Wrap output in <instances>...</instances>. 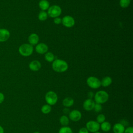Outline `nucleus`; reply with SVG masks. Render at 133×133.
Segmentation results:
<instances>
[{"mask_svg": "<svg viewBox=\"0 0 133 133\" xmlns=\"http://www.w3.org/2000/svg\"><path fill=\"white\" fill-rule=\"evenodd\" d=\"M45 59L48 62H52L55 59L54 55L51 52H47L45 55Z\"/></svg>", "mask_w": 133, "mask_h": 133, "instance_id": "nucleus-23", "label": "nucleus"}, {"mask_svg": "<svg viewBox=\"0 0 133 133\" xmlns=\"http://www.w3.org/2000/svg\"><path fill=\"white\" fill-rule=\"evenodd\" d=\"M52 69L57 72H63L67 70L68 65L66 62L61 59H56L52 64Z\"/></svg>", "mask_w": 133, "mask_h": 133, "instance_id": "nucleus-1", "label": "nucleus"}, {"mask_svg": "<svg viewBox=\"0 0 133 133\" xmlns=\"http://www.w3.org/2000/svg\"><path fill=\"white\" fill-rule=\"evenodd\" d=\"M109 97V94L105 91L100 90L94 95V101L96 103L101 104L106 102L108 100Z\"/></svg>", "mask_w": 133, "mask_h": 133, "instance_id": "nucleus-2", "label": "nucleus"}, {"mask_svg": "<svg viewBox=\"0 0 133 133\" xmlns=\"http://www.w3.org/2000/svg\"><path fill=\"white\" fill-rule=\"evenodd\" d=\"M0 133H4V129L1 126H0Z\"/></svg>", "mask_w": 133, "mask_h": 133, "instance_id": "nucleus-34", "label": "nucleus"}, {"mask_svg": "<svg viewBox=\"0 0 133 133\" xmlns=\"http://www.w3.org/2000/svg\"><path fill=\"white\" fill-rule=\"evenodd\" d=\"M4 98L5 97L4 94L2 92H0V104L3 102V101L4 100Z\"/></svg>", "mask_w": 133, "mask_h": 133, "instance_id": "nucleus-32", "label": "nucleus"}, {"mask_svg": "<svg viewBox=\"0 0 133 133\" xmlns=\"http://www.w3.org/2000/svg\"><path fill=\"white\" fill-rule=\"evenodd\" d=\"M111 124L107 121H104V122L102 123L101 125H100V128L101 130L104 132H108L110 131L111 129Z\"/></svg>", "mask_w": 133, "mask_h": 133, "instance_id": "nucleus-17", "label": "nucleus"}, {"mask_svg": "<svg viewBox=\"0 0 133 133\" xmlns=\"http://www.w3.org/2000/svg\"><path fill=\"white\" fill-rule=\"evenodd\" d=\"M88 99H91L94 98V94L92 91H89L88 92Z\"/></svg>", "mask_w": 133, "mask_h": 133, "instance_id": "nucleus-31", "label": "nucleus"}, {"mask_svg": "<svg viewBox=\"0 0 133 133\" xmlns=\"http://www.w3.org/2000/svg\"><path fill=\"white\" fill-rule=\"evenodd\" d=\"M38 5L39 8L43 11L48 9L49 7V3L47 0H41Z\"/></svg>", "mask_w": 133, "mask_h": 133, "instance_id": "nucleus-19", "label": "nucleus"}, {"mask_svg": "<svg viewBox=\"0 0 133 133\" xmlns=\"http://www.w3.org/2000/svg\"><path fill=\"white\" fill-rule=\"evenodd\" d=\"M33 133H40V132H38V131H35V132H34Z\"/></svg>", "mask_w": 133, "mask_h": 133, "instance_id": "nucleus-35", "label": "nucleus"}, {"mask_svg": "<svg viewBox=\"0 0 133 133\" xmlns=\"http://www.w3.org/2000/svg\"><path fill=\"white\" fill-rule=\"evenodd\" d=\"M102 109V107L101 104L95 103V106L94 107V109L93 110H94V111L96 112L99 113V112L101 111Z\"/></svg>", "mask_w": 133, "mask_h": 133, "instance_id": "nucleus-27", "label": "nucleus"}, {"mask_svg": "<svg viewBox=\"0 0 133 133\" xmlns=\"http://www.w3.org/2000/svg\"><path fill=\"white\" fill-rule=\"evenodd\" d=\"M124 133H133V127H128L126 128Z\"/></svg>", "mask_w": 133, "mask_h": 133, "instance_id": "nucleus-28", "label": "nucleus"}, {"mask_svg": "<svg viewBox=\"0 0 133 133\" xmlns=\"http://www.w3.org/2000/svg\"><path fill=\"white\" fill-rule=\"evenodd\" d=\"M35 50L37 53L43 54L48 51V46L44 43H39L36 46Z\"/></svg>", "mask_w": 133, "mask_h": 133, "instance_id": "nucleus-12", "label": "nucleus"}, {"mask_svg": "<svg viewBox=\"0 0 133 133\" xmlns=\"http://www.w3.org/2000/svg\"><path fill=\"white\" fill-rule=\"evenodd\" d=\"M125 129V126L121 123H116L113 126L114 133H124Z\"/></svg>", "mask_w": 133, "mask_h": 133, "instance_id": "nucleus-14", "label": "nucleus"}, {"mask_svg": "<svg viewBox=\"0 0 133 133\" xmlns=\"http://www.w3.org/2000/svg\"><path fill=\"white\" fill-rule=\"evenodd\" d=\"M88 86L92 89H97L101 86L100 81L95 76L89 77L86 81Z\"/></svg>", "mask_w": 133, "mask_h": 133, "instance_id": "nucleus-5", "label": "nucleus"}, {"mask_svg": "<svg viewBox=\"0 0 133 133\" xmlns=\"http://www.w3.org/2000/svg\"><path fill=\"white\" fill-rule=\"evenodd\" d=\"M105 120V116L103 114H100L97 117V122L99 124H101L102 123L104 122Z\"/></svg>", "mask_w": 133, "mask_h": 133, "instance_id": "nucleus-26", "label": "nucleus"}, {"mask_svg": "<svg viewBox=\"0 0 133 133\" xmlns=\"http://www.w3.org/2000/svg\"><path fill=\"white\" fill-rule=\"evenodd\" d=\"M74 101L72 98L66 97L62 101V104L65 108H69L72 106L74 104Z\"/></svg>", "mask_w": 133, "mask_h": 133, "instance_id": "nucleus-16", "label": "nucleus"}, {"mask_svg": "<svg viewBox=\"0 0 133 133\" xmlns=\"http://www.w3.org/2000/svg\"><path fill=\"white\" fill-rule=\"evenodd\" d=\"M68 117L73 122H78L82 118V113L77 110H73L70 112Z\"/></svg>", "mask_w": 133, "mask_h": 133, "instance_id": "nucleus-8", "label": "nucleus"}, {"mask_svg": "<svg viewBox=\"0 0 133 133\" xmlns=\"http://www.w3.org/2000/svg\"><path fill=\"white\" fill-rule=\"evenodd\" d=\"M58 133H73V131L70 127L66 126L61 127L59 130Z\"/></svg>", "mask_w": 133, "mask_h": 133, "instance_id": "nucleus-22", "label": "nucleus"}, {"mask_svg": "<svg viewBox=\"0 0 133 133\" xmlns=\"http://www.w3.org/2000/svg\"><path fill=\"white\" fill-rule=\"evenodd\" d=\"M29 66L31 70L33 71H37L41 69V64L39 61L37 60H33L30 63Z\"/></svg>", "mask_w": 133, "mask_h": 133, "instance_id": "nucleus-13", "label": "nucleus"}, {"mask_svg": "<svg viewBox=\"0 0 133 133\" xmlns=\"http://www.w3.org/2000/svg\"><path fill=\"white\" fill-rule=\"evenodd\" d=\"M95 104V102L91 99H86L83 104V108L86 111H91L94 109V107Z\"/></svg>", "mask_w": 133, "mask_h": 133, "instance_id": "nucleus-10", "label": "nucleus"}, {"mask_svg": "<svg viewBox=\"0 0 133 133\" xmlns=\"http://www.w3.org/2000/svg\"><path fill=\"white\" fill-rule=\"evenodd\" d=\"M45 99L48 104L53 105L57 102L58 97L55 92L53 91H49L46 94Z\"/></svg>", "mask_w": 133, "mask_h": 133, "instance_id": "nucleus-4", "label": "nucleus"}, {"mask_svg": "<svg viewBox=\"0 0 133 133\" xmlns=\"http://www.w3.org/2000/svg\"><path fill=\"white\" fill-rule=\"evenodd\" d=\"M47 17H48V15L47 13L45 11H40V12L38 14V19L39 20L41 21H45L47 19Z\"/></svg>", "mask_w": 133, "mask_h": 133, "instance_id": "nucleus-24", "label": "nucleus"}, {"mask_svg": "<svg viewBox=\"0 0 133 133\" xmlns=\"http://www.w3.org/2000/svg\"><path fill=\"white\" fill-rule=\"evenodd\" d=\"M78 133H89V131L86 127H82L79 129Z\"/></svg>", "mask_w": 133, "mask_h": 133, "instance_id": "nucleus-30", "label": "nucleus"}, {"mask_svg": "<svg viewBox=\"0 0 133 133\" xmlns=\"http://www.w3.org/2000/svg\"><path fill=\"white\" fill-rule=\"evenodd\" d=\"M100 82L101 86L102 85L103 87H108L111 84L112 82V79L110 76H105L102 79Z\"/></svg>", "mask_w": 133, "mask_h": 133, "instance_id": "nucleus-18", "label": "nucleus"}, {"mask_svg": "<svg viewBox=\"0 0 133 133\" xmlns=\"http://www.w3.org/2000/svg\"><path fill=\"white\" fill-rule=\"evenodd\" d=\"M51 111V105L46 104L43 105L41 108V111L43 114H47L49 113Z\"/></svg>", "mask_w": 133, "mask_h": 133, "instance_id": "nucleus-21", "label": "nucleus"}, {"mask_svg": "<svg viewBox=\"0 0 133 133\" xmlns=\"http://www.w3.org/2000/svg\"><path fill=\"white\" fill-rule=\"evenodd\" d=\"M94 133H101V132H100L99 131H97V132H94Z\"/></svg>", "mask_w": 133, "mask_h": 133, "instance_id": "nucleus-36", "label": "nucleus"}, {"mask_svg": "<svg viewBox=\"0 0 133 133\" xmlns=\"http://www.w3.org/2000/svg\"><path fill=\"white\" fill-rule=\"evenodd\" d=\"M69 117L64 115H62L60 117L59 119V122L60 124L62 126H68V125L69 123Z\"/></svg>", "mask_w": 133, "mask_h": 133, "instance_id": "nucleus-20", "label": "nucleus"}, {"mask_svg": "<svg viewBox=\"0 0 133 133\" xmlns=\"http://www.w3.org/2000/svg\"><path fill=\"white\" fill-rule=\"evenodd\" d=\"M33 51V47L32 45L29 44H23L19 48L20 54L24 57L30 56Z\"/></svg>", "mask_w": 133, "mask_h": 133, "instance_id": "nucleus-3", "label": "nucleus"}, {"mask_svg": "<svg viewBox=\"0 0 133 133\" xmlns=\"http://www.w3.org/2000/svg\"><path fill=\"white\" fill-rule=\"evenodd\" d=\"M61 14V9L58 5H52L49 7L47 15L50 17L56 18L59 16Z\"/></svg>", "mask_w": 133, "mask_h": 133, "instance_id": "nucleus-6", "label": "nucleus"}, {"mask_svg": "<svg viewBox=\"0 0 133 133\" xmlns=\"http://www.w3.org/2000/svg\"><path fill=\"white\" fill-rule=\"evenodd\" d=\"M61 21H62V19L59 18V17H56V18H55L54 20V22L55 24H59L60 23H61Z\"/></svg>", "mask_w": 133, "mask_h": 133, "instance_id": "nucleus-29", "label": "nucleus"}, {"mask_svg": "<svg viewBox=\"0 0 133 133\" xmlns=\"http://www.w3.org/2000/svg\"><path fill=\"white\" fill-rule=\"evenodd\" d=\"M86 128L88 131L94 133L98 131L100 129V124L97 121H89L86 124Z\"/></svg>", "mask_w": 133, "mask_h": 133, "instance_id": "nucleus-7", "label": "nucleus"}, {"mask_svg": "<svg viewBox=\"0 0 133 133\" xmlns=\"http://www.w3.org/2000/svg\"><path fill=\"white\" fill-rule=\"evenodd\" d=\"M63 113H64L65 114H69V113H70V110H69V108H64V109L63 110Z\"/></svg>", "mask_w": 133, "mask_h": 133, "instance_id": "nucleus-33", "label": "nucleus"}, {"mask_svg": "<svg viewBox=\"0 0 133 133\" xmlns=\"http://www.w3.org/2000/svg\"><path fill=\"white\" fill-rule=\"evenodd\" d=\"M130 1V0H120L119 5L122 8H126L129 5Z\"/></svg>", "mask_w": 133, "mask_h": 133, "instance_id": "nucleus-25", "label": "nucleus"}, {"mask_svg": "<svg viewBox=\"0 0 133 133\" xmlns=\"http://www.w3.org/2000/svg\"><path fill=\"white\" fill-rule=\"evenodd\" d=\"M28 41L31 45H36L39 41L38 36L35 33H32L29 35Z\"/></svg>", "mask_w": 133, "mask_h": 133, "instance_id": "nucleus-15", "label": "nucleus"}, {"mask_svg": "<svg viewBox=\"0 0 133 133\" xmlns=\"http://www.w3.org/2000/svg\"><path fill=\"white\" fill-rule=\"evenodd\" d=\"M61 22L65 27L71 28L74 25L75 20L72 17L70 16H65L62 18Z\"/></svg>", "mask_w": 133, "mask_h": 133, "instance_id": "nucleus-9", "label": "nucleus"}, {"mask_svg": "<svg viewBox=\"0 0 133 133\" xmlns=\"http://www.w3.org/2000/svg\"><path fill=\"white\" fill-rule=\"evenodd\" d=\"M10 35V32L7 29H0V42H4L7 41Z\"/></svg>", "mask_w": 133, "mask_h": 133, "instance_id": "nucleus-11", "label": "nucleus"}]
</instances>
